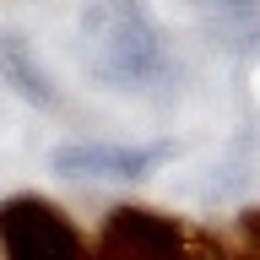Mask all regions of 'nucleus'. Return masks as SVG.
Instances as JSON below:
<instances>
[{"label": "nucleus", "mask_w": 260, "mask_h": 260, "mask_svg": "<svg viewBox=\"0 0 260 260\" xmlns=\"http://www.w3.org/2000/svg\"><path fill=\"white\" fill-rule=\"evenodd\" d=\"M0 81H6V87H16L27 103H44V109H54V103H60L54 81H49L44 71L27 60V49L16 44V38H0Z\"/></svg>", "instance_id": "obj_5"}, {"label": "nucleus", "mask_w": 260, "mask_h": 260, "mask_svg": "<svg viewBox=\"0 0 260 260\" xmlns=\"http://www.w3.org/2000/svg\"><path fill=\"white\" fill-rule=\"evenodd\" d=\"M92 260H190V249L174 217H157L146 206H119L109 211V222L98 233Z\"/></svg>", "instance_id": "obj_3"}, {"label": "nucleus", "mask_w": 260, "mask_h": 260, "mask_svg": "<svg viewBox=\"0 0 260 260\" xmlns=\"http://www.w3.org/2000/svg\"><path fill=\"white\" fill-rule=\"evenodd\" d=\"M87 60L114 87H152L168 76V44L141 0H103L81 16Z\"/></svg>", "instance_id": "obj_1"}, {"label": "nucleus", "mask_w": 260, "mask_h": 260, "mask_svg": "<svg viewBox=\"0 0 260 260\" xmlns=\"http://www.w3.org/2000/svg\"><path fill=\"white\" fill-rule=\"evenodd\" d=\"M0 260H92V244L54 201L11 195L0 201Z\"/></svg>", "instance_id": "obj_2"}, {"label": "nucleus", "mask_w": 260, "mask_h": 260, "mask_svg": "<svg viewBox=\"0 0 260 260\" xmlns=\"http://www.w3.org/2000/svg\"><path fill=\"white\" fill-rule=\"evenodd\" d=\"M190 6L222 38H255V27H260V0H190Z\"/></svg>", "instance_id": "obj_6"}, {"label": "nucleus", "mask_w": 260, "mask_h": 260, "mask_svg": "<svg viewBox=\"0 0 260 260\" xmlns=\"http://www.w3.org/2000/svg\"><path fill=\"white\" fill-rule=\"evenodd\" d=\"M157 162V152H130V146H60L54 152V168L60 174H92V179H136Z\"/></svg>", "instance_id": "obj_4"}, {"label": "nucleus", "mask_w": 260, "mask_h": 260, "mask_svg": "<svg viewBox=\"0 0 260 260\" xmlns=\"http://www.w3.org/2000/svg\"><path fill=\"white\" fill-rule=\"evenodd\" d=\"M244 239H249V255H244V260H260V211L244 217Z\"/></svg>", "instance_id": "obj_7"}]
</instances>
